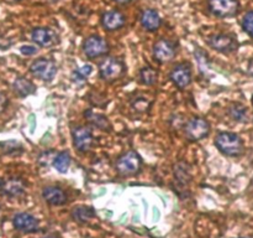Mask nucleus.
<instances>
[{
    "label": "nucleus",
    "mask_w": 253,
    "mask_h": 238,
    "mask_svg": "<svg viewBox=\"0 0 253 238\" xmlns=\"http://www.w3.org/2000/svg\"><path fill=\"white\" fill-rule=\"evenodd\" d=\"M6 1H9V2H16V1H20V0H6Z\"/></svg>",
    "instance_id": "obj_32"
},
{
    "label": "nucleus",
    "mask_w": 253,
    "mask_h": 238,
    "mask_svg": "<svg viewBox=\"0 0 253 238\" xmlns=\"http://www.w3.org/2000/svg\"><path fill=\"white\" fill-rule=\"evenodd\" d=\"M0 183H1V182H0Z\"/></svg>",
    "instance_id": "obj_35"
},
{
    "label": "nucleus",
    "mask_w": 253,
    "mask_h": 238,
    "mask_svg": "<svg viewBox=\"0 0 253 238\" xmlns=\"http://www.w3.org/2000/svg\"><path fill=\"white\" fill-rule=\"evenodd\" d=\"M170 79L180 89L187 88L192 82V68L189 63H179L170 72Z\"/></svg>",
    "instance_id": "obj_11"
},
{
    "label": "nucleus",
    "mask_w": 253,
    "mask_h": 238,
    "mask_svg": "<svg viewBox=\"0 0 253 238\" xmlns=\"http://www.w3.org/2000/svg\"><path fill=\"white\" fill-rule=\"evenodd\" d=\"M229 114L234 120L240 121V123H246V121H250L252 119L250 109L245 107L244 104L240 103L231 104V107L229 108Z\"/></svg>",
    "instance_id": "obj_18"
},
{
    "label": "nucleus",
    "mask_w": 253,
    "mask_h": 238,
    "mask_svg": "<svg viewBox=\"0 0 253 238\" xmlns=\"http://www.w3.org/2000/svg\"><path fill=\"white\" fill-rule=\"evenodd\" d=\"M74 146L79 151H88L93 144V134L86 126H77L72 131Z\"/></svg>",
    "instance_id": "obj_13"
},
{
    "label": "nucleus",
    "mask_w": 253,
    "mask_h": 238,
    "mask_svg": "<svg viewBox=\"0 0 253 238\" xmlns=\"http://www.w3.org/2000/svg\"><path fill=\"white\" fill-rule=\"evenodd\" d=\"M247 72H249L250 76H251L252 78H253V59L251 60V61H250L249 67H247Z\"/></svg>",
    "instance_id": "obj_29"
},
{
    "label": "nucleus",
    "mask_w": 253,
    "mask_h": 238,
    "mask_svg": "<svg viewBox=\"0 0 253 238\" xmlns=\"http://www.w3.org/2000/svg\"><path fill=\"white\" fill-rule=\"evenodd\" d=\"M252 104H253V96H252Z\"/></svg>",
    "instance_id": "obj_34"
},
{
    "label": "nucleus",
    "mask_w": 253,
    "mask_h": 238,
    "mask_svg": "<svg viewBox=\"0 0 253 238\" xmlns=\"http://www.w3.org/2000/svg\"><path fill=\"white\" fill-rule=\"evenodd\" d=\"M22 55H26V56H31V55H35L37 52V49L35 46H29V45H25L20 49Z\"/></svg>",
    "instance_id": "obj_27"
},
{
    "label": "nucleus",
    "mask_w": 253,
    "mask_h": 238,
    "mask_svg": "<svg viewBox=\"0 0 253 238\" xmlns=\"http://www.w3.org/2000/svg\"><path fill=\"white\" fill-rule=\"evenodd\" d=\"M85 118L88 119L94 126L101 129V130H108V129L110 128V124H109L108 118H106L105 116H103V114H95L91 111H86Z\"/></svg>",
    "instance_id": "obj_20"
},
{
    "label": "nucleus",
    "mask_w": 253,
    "mask_h": 238,
    "mask_svg": "<svg viewBox=\"0 0 253 238\" xmlns=\"http://www.w3.org/2000/svg\"><path fill=\"white\" fill-rule=\"evenodd\" d=\"M12 87H14V91L16 92L17 96L20 97H27L30 94H34L35 91H36L35 84L27 78H25V77H17L14 81Z\"/></svg>",
    "instance_id": "obj_19"
},
{
    "label": "nucleus",
    "mask_w": 253,
    "mask_h": 238,
    "mask_svg": "<svg viewBox=\"0 0 253 238\" xmlns=\"http://www.w3.org/2000/svg\"><path fill=\"white\" fill-rule=\"evenodd\" d=\"M208 6L212 14L219 17H232L240 10L237 0H208Z\"/></svg>",
    "instance_id": "obj_3"
},
{
    "label": "nucleus",
    "mask_w": 253,
    "mask_h": 238,
    "mask_svg": "<svg viewBox=\"0 0 253 238\" xmlns=\"http://www.w3.org/2000/svg\"><path fill=\"white\" fill-rule=\"evenodd\" d=\"M12 225L17 231L24 233H34L39 231V221L27 212L16 213L12 218Z\"/></svg>",
    "instance_id": "obj_10"
},
{
    "label": "nucleus",
    "mask_w": 253,
    "mask_h": 238,
    "mask_svg": "<svg viewBox=\"0 0 253 238\" xmlns=\"http://www.w3.org/2000/svg\"><path fill=\"white\" fill-rule=\"evenodd\" d=\"M115 1H118V2H127V1H130V0H115Z\"/></svg>",
    "instance_id": "obj_31"
},
{
    "label": "nucleus",
    "mask_w": 253,
    "mask_h": 238,
    "mask_svg": "<svg viewBox=\"0 0 253 238\" xmlns=\"http://www.w3.org/2000/svg\"><path fill=\"white\" fill-rule=\"evenodd\" d=\"M30 72L34 74L36 78L42 81H52L57 73V66L53 61L46 59H39L32 62L30 66Z\"/></svg>",
    "instance_id": "obj_4"
},
{
    "label": "nucleus",
    "mask_w": 253,
    "mask_h": 238,
    "mask_svg": "<svg viewBox=\"0 0 253 238\" xmlns=\"http://www.w3.org/2000/svg\"><path fill=\"white\" fill-rule=\"evenodd\" d=\"M101 25L108 31H114L125 25V16L118 10H110L104 12L101 16Z\"/></svg>",
    "instance_id": "obj_15"
},
{
    "label": "nucleus",
    "mask_w": 253,
    "mask_h": 238,
    "mask_svg": "<svg viewBox=\"0 0 253 238\" xmlns=\"http://www.w3.org/2000/svg\"><path fill=\"white\" fill-rule=\"evenodd\" d=\"M25 181L20 178H9L0 183V191L7 197H20L25 193Z\"/></svg>",
    "instance_id": "obj_14"
},
{
    "label": "nucleus",
    "mask_w": 253,
    "mask_h": 238,
    "mask_svg": "<svg viewBox=\"0 0 253 238\" xmlns=\"http://www.w3.org/2000/svg\"><path fill=\"white\" fill-rule=\"evenodd\" d=\"M91 71H93V68H91L90 64H84L81 68H77L76 71L73 72L72 79H73L74 82H77V83H78V82H84L89 76H90Z\"/></svg>",
    "instance_id": "obj_24"
},
{
    "label": "nucleus",
    "mask_w": 253,
    "mask_h": 238,
    "mask_svg": "<svg viewBox=\"0 0 253 238\" xmlns=\"http://www.w3.org/2000/svg\"><path fill=\"white\" fill-rule=\"evenodd\" d=\"M108 49L109 46L105 40L101 39L100 36H95V35L85 39L83 44V51L89 59H96V57L103 56L108 52Z\"/></svg>",
    "instance_id": "obj_8"
},
{
    "label": "nucleus",
    "mask_w": 253,
    "mask_h": 238,
    "mask_svg": "<svg viewBox=\"0 0 253 238\" xmlns=\"http://www.w3.org/2000/svg\"><path fill=\"white\" fill-rule=\"evenodd\" d=\"M207 42L212 50H216V51L222 52V54L234 52L236 51L237 47H239L237 40L235 39L234 36H231V35H212V36L208 37Z\"/></svg>",
    "instance_id": "obj_7"
},
{
    "label": "nucleus",
    "mask_w": 253,
    "mask_h": 238,
    "mask_svg": "<svg viewBox=\"0 0 253 238\" xmlns=\"http://www.w3.org/2000/svg\"><path fill=\"white\" fill-rule=\"evenodd\" d=\"M42 196L47 203L52 206H62L67 202L66 192L58 186H47L42 191Z\"/></svg>",
    "instance_id": "obj_16"
},
{
    "label": "nucleus",
    "mask_w": 253,
    "mask_h": 238,
    "mask_svg": "<svg viewBox=\"0 0 253 238\" xmlns=\"http://www.w3.org/2000/svg\"><path fill=\"white\" fill-rule=\"evenodd\" d=\"M32 40L41 47H52L59 42V36L49 27H36L32 31Z\"/></svg>",
    "instance_id": "obj_9"
},
{
    "label": "nucleus",
    "mask_w": 253,
    "mask_h": 238,
    "mask_svg": "<svg viewBox=\"0 0 253 238\" xmlns=\"http://www.w3.org/2000/svg\"><path fill=\"white\" fill-rule=\"evenodd\" d=\"M209 131V121L204 118H199V117L192 118L185 125V135L189 140H202L203 138L208 136Z\"/></svg>",
    "instance_id": "obj_6"
},
{
    "label": "nucleus",
    "mask_w": 253,
    "mask_h": 238,
    "mask_svg": "<svg viewBox=\"0 0 253 238\" xmlns=\"http://www.w3.org/2000/svg\"><path fill=\"white\" fill-rule=\"evenodd\" d=\"M133 107H135V108L140 112H146L148 109L147 102H146V99H143V98L136 99V101L133 102Z\"/></svg>",
    "instance_id": "obj_26"
},
{
    "label": "nucleus",
    "mask_w": 253,
    "mask_h": 238,
    "mask_svg": "<svg viewBox=\"0 0 253 238\" xmlns=\"http://www.w3.org/2000/svg\"><path fill=\"white\" fill-rule=\"evenodd\" d=\"M69 165H71V155L67 151H61V153L54 156L53 166L57 171L62 174L67 173Z\"/></svg>",
    "instance_id": "obj_21"
},
{
    "label": "nucleus",
    "mask_w": 253,
    "mask_h": 238,
    "mask_svg": "<svg viewBox=\"0 0 253 238\" xmlns=\"http://www.w3.org/2000/svg\"><path fill=\"white\" fill-rule=\"evenodd\" d=\"M215 145L227 156H240L245 150L242 139L237 134L230 131H221L215 138Z\"/></svg>",
    "instance_id": "obj_1"
},
{
    "label": "nucleus",
    "mask_w": 253,
    "mask_h": 238,
    "mask_svg": "<svg viewBox=\"0 0 253 238\" xmlns=\"http://www.w3.org/2000/svg\"><path fill=\"white\" fill-rule=\"evenodd\" d=\"M30 119H31V131H34V129H35V116L30 117Z\"/></svg>",
    "instance_id": "obj_30"
},
{
    "label": "nucleus",
    "mask_w": 253,
    "mask_h": 238,
    "mask_svg": "<svg viewBox=\"0 0 253 238\" xmlns=\"http://www.w3.org/2000/svg\"><path fill=\"white\" fill-rule=\"evenodd\" d=\"M44 238H54V237H44Z\"/></svg>",
    "instance_id": "obj_33"
},
{
    "label": "nucleus",
    "mask_w": 253,
    "mask_h": 238,
    "mask_svg": "<svg viewBox=\"0 0 253 238\" xmlns=\"http://www.w3.org/2000/svg\"><path fill=\"white\" fill-rule=\"evenodd\" d=\"M7 103H9V101H7V97L5 96L2 92H0V113H1V112H4L5 109H6Z\"/></svg>",
    "instance_id": "obj_28"
},
{
    "label": "nucleus",
    "mask_w": 253,
    "mask_h": 238,
    "mask_svg": "<svg viewBox=\"0 0 253 238\" xmlns=\"http://www.w3.org/2000/svg\"><path fill=\"white\" fill-rule=\"evenodd\" d=\"M175 56V46L169 40L161 39L153 45V57L161 63L170 61Z\"/></svg>",
    "instance_id": "obj_12"
},
{
    "label": "nucleus",
    "mask_w": 253,
    "mask_h": 238,
    "mask_svg": "<svg viewBox=\"0 0 253 238\" xmlns=\"http://www.w3.org/2000/svg\"><path fill=\"white\" fill-rule=\"evenodd\" d=\"M95 216V211L93 207H86V206H81V207H76L72 211V217L78 222H86L90 218Z\"/></svg>",
    "instance_id": "obj_22"
},
{
    "label": "nucleus",
    "mask_w": 253,
    "mask_h": 238,
    "mask_svg": "<svg viewBox=\"0 0 253 238\" xmlns=\"http://www.w3.org/2000/svg\"><path fill=\"white\" fill-rule=\"evenodd\" d=\"M141 25L143 26V29H146L147 31H156L158 27L161 26V17L155 10H145L141 15Z\"/></svg>",
    "instance_id": "obj_17"
},
{
    "label": "nucleus",
    "mask_w": 253,
    "mask_h": 238,
    "mask_svg": "<svg viewBox=\"0 0 253 238\" xmlns=\"http://www.w3.org/2000/svg\"><path fill=\"white\" fill-rule=\"evenodd\" d=\"M242 29L250 35V36L253 37V10L252 11H249L242 19Z\"/></svg>",
    "instance_id": "obj_25"
},
{
    "label": "nucleus",
    "mask_w": 253,
    "mask_h": 238,
    "mask_svg": "<svg viewBox=\"0 0 253 238\" xmlns=\"http://www.w3.org/2000/svg\"><path fill=\"white\" fill-rule=\"evenodd\" d=\"M158 79V72L152 67L147 66L143 67L140 71V81L141 83L146 84V86H152L157 82Z\"/></svg>",
    "instance_id": "obj_23"
},
{
    "label": "nucleus",
    "mask_w": 253,
    "mask_h": 238,
    "mask_svg": "<svg viewBox=\"0 0 253 238\" xmlns=\"http://www.w3.org/2000/svg\"><path fill=\"white\" fill-rule=\"evenodd\" d=\"M100 76L105 81H115L120 78L125 72V66L120 60L115 57H108L100 63Z\"/></svg>",
    "instance_id": "obj_5"
},
{
    "label": "nucleus",
    "mask_w": 253,
    "mask_h": 238,
    "mask_svg": "<svg viewBox=\"0 0 253 238\" xmlns=\"http://www.w3.org/2000/svg\"><path fill=\"white\" fill-rule=\"evenodd\" d=\"M141 168V159L135 151H127L118 159L116 170L123 176L135 175Z\"/></svg>",
    "instance_id": "obj_2"
}]
</instances>
